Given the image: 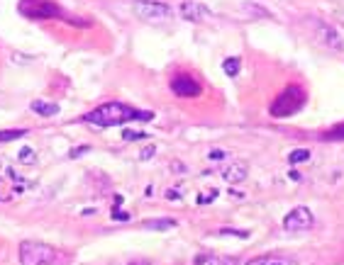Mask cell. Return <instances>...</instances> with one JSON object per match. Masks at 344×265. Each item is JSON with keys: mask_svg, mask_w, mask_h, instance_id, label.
Masks as SVG:
<instances>
[{"mask_svg": "<svg viewBox=\"0 0 344 265\" xmlns=\"http://www.w3.org/2000/svg\"><path fill=\"white\" fill-rule=\"evenodd\" d=\"M242 13L249 15V17H256V20H266V17H271V13H269L266 8L256 5V3H242Z\"/></svg>", "mask_w": 344, "mask_h": 265, "instance_id": "cell-13", "label": "cell"}, {"mask_svg": "<svg viewBox=\"0 0 344 265\" xmlns=\"http://www.w3.org/2000/svg\"><path fill=\"white\" fill-rule=\"evenodd\" d=\"M0 166H3V161H0Z\"/></svg>", "mask_w": 344, "mask_h": 265, "instance_id": "cell-31", "label": "cell"}, {"mask_svg": "<svg viewBox=\"0 0 344 265\" xmlns=\"http://www.w3.org/2000/svg\"><path fill=\"white\" fill-rule=\"evenodd\" d=\"M305 100H308L305 90H303L300 85H290V88H286L281 95H276V100L271 102V110H269V112H271V117H276V119L290 117V115H295L298 110H303Z\"/></svg>", "mask_w": 344, "mask_h": 265, "instance_id": "cell-2", "label": "cell"}, {"mask_svg": "<svg viewBox=\"0 0 344 265\" xmlns=\"http://www.w3.org/2000/svg\"><path fill=\"white\" fill-rule=\"evenodd\" d=\"M32 112H37L39 117H56L59 115V105L56 102H44V100H35L30 105Z\"/></svg>", "mask_w": 344, "mask_h": 265, "instance_id": "cell-11", "label": "cell"}, {"mask_svg": "<svg viewBox=\"0 0 344 265\" xmlns=\"http://www.w3.org/2000/svg\"><path fill=\"white\" fill-rule=\"evenodd\" d=\"M288 175H290V178H293V180H300V173H298V170H290V173H288Z\"/></svg>", "mask_w": 344, "mask_h": 265, "instance_id": "cell-30", "label": "cell"}, {"mask_svg": "<svg viewBox=\"0 0 344 265\" xmlns=\"http://www.w3.org/2000/svg\"><path fill=\"white\" fill-rule=\"evenodd\" d=\"M86 151H91V146H88V144H86V146H78V149H71V153H69V156H71V158H78V156H83Z\"/></svg>", "mask_w": 344, "mask_h": 265, "instance_id": "cell-24", "label": "cell"}, {"mask_svg": "<svg viewBox=\"0 0 344 265\" xmlns=\"http://www.w3.org/2000/svg\"><path fill=\"white\" fill-rule=\"evenodd\" d=\"M288 161L290 163H303V161H310V151L308 149H295L288 153Z\"/></svg>", "mask_w": 344, "mask_h": 265, "instance_id": "cell-17", "label": "cell"}, {"mask_svg": "<svg viewBox=\"0 0 344 265\" xmlns=\"http://www.w3.org/2000/svg\"><path fill=\"white\" fill-rule=\"evenodd\" d=\"M225 153H227V151H222V149H210L208 158H210V161H220V158H225Z\"/></svg>", "mask_w": 344, "mask_h": 265, "instance_id": "cell-23", "label": "cell"}, {"mask_svg": "<svg viewBox=\"0 0 344 265\" xmlns=\"http://www.w3.org/2000/svg\"><path fill=\"white\" fill-rule=\"evenodd\" d=\"M154 153H156V146L149 144V146H144V149L139 151V161H149V158H154Z\"/></svg>", "mask_w": 344, "mask_h": 265, "instance_id": "cell-21", "label": "cell"}, {"mask_svg": "<svg viewBox=\"0 0 344 265\" xmlns=\"http://www.w3.org/2000/svg\"><path fill=\"white\" fill-rule=\"evenodd\" d=\"M134 15L146 22H161L171 17V8L166 3H154V0H137L134 3Z\"/></svg>", "mask_w": 344, "mask_h": 265, "instance_id": "cell-5", "label": "cell"}, {"mask_svg": "<svg viewBox=\"0 0 344 265\" xmlns=\"http://www.w3.org/2000/svg\"><path fill=\"white\" fill-rule=\"evenodd\" d=\"M183 195H181V190H174V187H171V190H166V199H171V202H174V199H181Z\"/></svg>", "mask_w": 344, "mask_h": 265, "instance_id": "cell-26", "label": "cell"}, {"mask_svg": "<svg viewBox=\"0 0 344 265\" xmlns=\"http://www.w3.org/2000/svg\"><path fill=\"white\" fill-rule=\"evenodd\" d=\"M18 13L27 20H56L61 15L59 5L49 3V0H20Z\"/></svg>", "mask_w": 344, "mask_h": 265, "instance_id": "cell-4", "label": "cell"}, {"mask_svg": "<svg viewBox=\"0 0 344 265\" xmlns=\"http://www.w3.org/2000/svg\"><path fill=\"white\" fill-rule=\"evenodd\" d=\"M151 117H154L151 112L134 110V107H129V105H122V102H105V105L95 107L93 112L83 115V122L95 124V127H120V124L132 122V119L149 122Z\"/></svg>", "mask_w": 344, "mask_h": 265, "instance_id": "cell-1", "label": "cell"}, {"mask_svg": "<svg viewBox=\"0 0 344 265\" xmlns=\"http://www.w3.org/2000/svg\"><path fill=\"white\" fill-rule=\"evenodd\" d=\"M171 90H174L179 98H198L203 93L200 83L193 76H188V73H179L174 81H171Z\"/></svg>", "mask_w": 344, "mask_h": 265, "instance_id": "cell-8", "label": "cell"}, {"mask_svg": "<svg viewBox=\"0 0 344 265\" xmlns=\"http://www.w3.org/2000/svg\"><path fill=\"white\" fill-rule=\"evenodd\" d=\"M322 139H329V141H344V124H339V127H334V129L325 132V134H322Z\"/></svg>", "mask_w": 344, "mask_h": 265, "instance_id": "cell-18", "label": "cell"}, {"mask_svg": "<svg viewBox=\"0 0 344 265\" xmlns=\"http://www.w3.org/2000/svg\"><path fill=\"white\" fill-rule=\"evenodd\" d=\"M269 263V255H259V258H254V260H249L247 265H266Z\"/></svg>", "mask_w": 344, "mask_h": 265, "instance_id": "cell-28", "label": "cell"}, {"mask_svg": "<svg viewBox=\"0 0 344 265\" xmlns=\"http://www.w3.org/2000/svg\"><path fill=\"white\" fill-rule=\"evenodd\" d=\"M181 17L188 20V22H203L205 17H210V13H208V8L196 3V0H183L181 3Z\"/></svg>", "mask_w": 344, "mask_h": 265, "instance_id": "cell-9", "label": "cell"}, {"mask_svg": "<svg viewBox=\"0 0 344 265\" xmlns=\"http://www.w3.org/2000/svg\"><path fill=\"white\" fill-rule=\"evenodd\" d=\"M208 265H235V260H230V258H210Z\"/></svg>", "mask_w": 344, "mask_h": 265, "instance_id": "cell-25", "label": "cell"}, {"mask_svg": "<svg viewBox=\"0 0 344 265\" xmlns=\"http://www.w3.org/2000/svg\"><path fill=\"white\" fill-rule=\"evenodd\" d=\"M266 265H290V263H288V260H278V258H269Z\"/></svg>", "mask_w": 344, "mask_h": 265, "instance_id": "cell-29", "label": "cell"}, {"mask_svg": "<svg viewBox=\"0 0 344 265\" xmlns=\"http://www.w3.org/2000/svg\"><path fill=\"white\" fill-rule=\"evenodd\" d=\"M312 221H315V216L308 207H295L283 216V229L286 231H305L312 226Z\"/></svg>", "mask_w": 344, "mask_h": 265, "instance_id": "cell-7", "label": "cell"}, {"mask_svg": "<svg viewBox=\"0 0 344 265\" xmlns=\"http://www.w3.org/2000/svg\"><path fill=\"white\" fill-rule=\"evenodd\" d=\"M215 197H217V190L213 187V190H208V195H200L198 202H210V199H215Z\"/></svg>", "mask_w": 344, "mask_h": 265, "instance_id": "cell-27", "label": "cell"}, {"mask_svg": "<svg viewBox=\"0 0 344 265\" xmlns=\"http://www.w3.org/2000/svg\"><path fill=\"white\" fill-rule=\"evenodd\" d=\"M27 134V129H3L0 132V144L5 141H15V139H22Z\"/></svg>", "mask_w": 344, "mask_h": 265, "instance_id": "cell-16", "label": "cell"}, {"mask_svg": "<svg viewBox=\"0 0 344 265\" xmlns=\"http://www.w3.org/2000/svg\"><path fill=\"white\" fill-rule=\"evenodd\" d=\"M312 27H315L317 39H320L325 47H329L332 51H344V39H342V34L337 32V27H332V25H327V22H322V20H312Z\"/></svg>", "mask_w": 344, "mask_h": 265, "instance_id": "cell-6", "label": "cell"}, {"mask_svg": "<svg viewBox=\"0 0 344 265\" xmlns=\"http://www.w3.org/2000/svg\"><path fill=\"white\" fill-rule=\"evenodd\" d=\"M112 219L127 221V219H129V212H125V209H120V207H112Z\"/></svg>", "mask_w": 344, "mask_h": 265, "instance_id": "cell-22", "label": "cell"}, {"mask_svg": "<svg viewBox=\"0 0 344 265\" xmlns=\"http://www.w3.org/2000/svg\"><path fill=\"white\" fill-rule=\"evenodd\" d=\"M217 233H220V236H237V238H249V233H247V231H242V229H220Z\"/></svg>", "mask_w": 344, "mask_h": 265, "instance_id": "cell-20", "label": "cell"}, {"mask_svg": "<svg viewBox=\"0 0 344 265\" xmlns=\"http://www.w3.org/2000/svg\"><path fill=\"white\" fill-rule=\"evenodd\" d=\"M239 68H242V61H239V56L225 59V64H222V71H225V76H230V78L239 76Z\"/></svg>", "mask_w": 344, "mask_h": 265, "instance_id": "cell-14", "label": "cell"}, {"mask_svg": "<svg viewBox=\"0 0 344 265\" xmlns=\"http://www.w3.org/2000/svg\"><path fill=\"white\" fill-rule=\"evenodd\" d=\"M18 161H20V163H25V166H32V163H37V153H35V149H30V146H22V149L18 151Z\"/></svg>", "mask_w": 344, "mask_h": 265, "instance_id": "cell-15", "label": "cell"}, {"mask_svg": "<svg viewBox=\"0 0 344 265\" xmlns=\"http://www.w3.org/2000/svg\"><path fill=\"white\" fill-rule=\"evenodd\" d=\"M144 136H146L144 132H134V129H125V132H122V139H125V141H139V139H144Z\"/></svg>", "mask_w": 344, "mask_h": 265, "instance_id": "cell-19", "label": "cell"}, {"mask_svg": "<svg viewBox=\"0 0 344 265\" xmlns=\"http://www.w3.org/2000/svg\"><path fill=\"white\" fill-rule=\"evenodd\" d=\"M56 260V250L42 241H22L20 243V263L22 265H52Z\"/></svg>", "mask_w": 344, "mask_h": 265, "instance_id": "cell-3", "label": "cell"}, {"mask_svg": "<svg viewBox=\"0 0 344 265\" xmlns=\"http://www.w3.org/2000/svg\"><path fill=\"white\" fill-rule=\"evenodd\" d=\"M176 219H146L142 226L146 231H168V229H176Z\"/></svg>", "mask_w": 344, "mask_h": 265, "instance_id": "cell-12", "label": "cell"}, {"mask_svg": "<svg viewBox=\"0 0 344 265\" xmlns=\"http://www.w3.org/2000/svg\"><path fill=\"white\" fill-rule=\"evenodd\" d=\"M220 175H222L230 185H235V182H244V180H247V163L237 161V163H232V166H225V168L220 170Z\"/></svg>", "mask_w": 344, "mask_h": 265, "instance_id": "cell-10", "label": "cell"}]
</instances>
